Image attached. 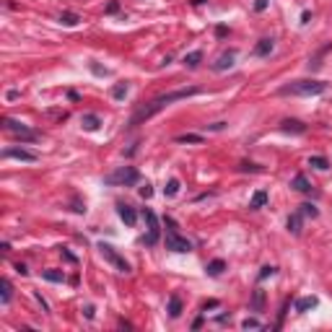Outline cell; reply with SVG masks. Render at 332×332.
<instances>
[{
  "label": "cell",
  "mask_w": 332,
  "mask_h": 332,
  "mask_svg": "<svg viewBox=\"0 0 332 332\" xmlns=\"http://www.w3.org/2000/svg\"><path fill=\"white\" fill-rule=\"evenodd\" d=\"M16 273H18V275H29V270H26V265H16Z\"/></svg>",
  "instance_id": "e575fe53"
},
{
  "label": "cell",
  "mask_w": 332,
  "mask_h": 332,
  "mask_svg": "<svg viewBox=\"0 0 332 332\" xmlns=\"http://www.w3.org/2000/svg\"><path fill=\"white\" fill-rule=\"evenodd\" d=\"M166 249H171V252H179V254H185V252H192V244L185 239V236H179L176 234V229H174V220L171 218H166Z\"/></svg>",
  "instance_id": "277c9868"
},
{
  "label": "cell",
  "mask_w": 332,
  "mask_h": 332,
  "mask_svg": "<svg viewBox=\"0 0 332 332\" xmlns=\"http://www.w3.org/2000/svg\"><path fill=\"white\" fill-rule=\"evenodd\" d=\"M120 11V3H117V0H115V3H109L106 6V13H117Z\"/></svg>",
  "instance_id": "836d02e7"
},
{
  "label": "cell",
  "mask_w": 332,
  "mask_h": 332,
  "mask_svg": "<svg viewBox=\"0 0 332 332\" xmlns=\"http://www.w3.org/2000/svg\"><path fill=\"white\" fill-rule=\"evenodd\" d=\"M117 213H120V218L125 220L127 226H135V220H138V213L132 210L130 205H117Z\"/></svg>",
  "instance_id": "8fae6325"
},
{
  "label": "cell",
  "mask_w": 332,
  "mask_h": 332,
  "mask_svg": "<svg viewBox=\"0 0 332 332\" xmlns=\"http://www.w3.org/2000/svg\"><path fill=\"white\" fill-rule=\"evenodd\" d=\"M81 16L78 13H70V11H65V13H60V24H65V26H76V24H81Z\"/></svg>",
  "instance_id": "d6986e66"
},
{
  "label": "cell",
  "mask_w": 332,
  "mask_h": 332,
  "mask_svg": "<svg viewBox=\"0 0 332 332\" xmlns=\"http://www.w3.org/2000/svg\"><path fill=\"white\" fill-rule=\"evenodd\" d=\"M288 231H291L293 236L301 234V213H293V215L288 218Z\"/></svg>",
  "instance_id": "7402d4cb"
},
{
  "label": "cell",
  "mask_w": 332,
  "mask_h": 332,
  "mask_svg": "<svg viewBox=\"0 0 332 332\" xmlns=\"http://www.w3.org/2000/svg\"><path fill=\"white\" fill-rule=\"evenodd\" d=\"M125 94H127V83H117V86L112 88V96H115V99H122Z\"/></svg>",
  "instance_id": "f1b7e54d"
},
{
  "label": "cell",
  "mask_w": 332,
  "mask_h": 332,
  "mask_svg": "<svg viewBox=\"0 0 332 332\" xmlns=\"http://www.w3.org/2000/svg\"><path fill=\"white\" fill-rule=\"evenodd\" d=\"M278 273V268H273V265H265V268L260 270V280H265V278H273Z\"/></svg>",
  "instance_id": "83f0119b"
},
{
  "label": "cell",
  "mask_w": 332,
  "mask_h": 332,
  "mask_svg": "<svg viewBox=\"0 0 332 332\" xmlns=\"http://www.w3.org/2000/svg\"><path fill=\"white\" fill-rule=\"evenodd\" d=\"M291 187H293V190H299V192H312V182H309L304 174H296V176H293Z\"/></svg>",
  "instance_id": "9a60e30c"
},
{
  "label": "cell",
  "mask_w": 332,
  "mask_h": 332,
  "mask_svg": "<svg viewBox=\"0 0 332 332\" xmlns=\"http://www.w3.org/2000/svg\"><path fill=\"white\" fill-rule=\"evenodd\" d=\"M140 179V174L135 166H120L115 169L112 174H106L104 176V185H112V187H130V185H135Z\"/></svg>",
  "instance_id": "3957f363"
},
{
  "label": "cell",
  "mask_w": 332,
  "mask_h": 332,
  "mask_svg": "<svg viewBox=\"0 0 332 332\" xmlns=\"http://www.w3.org/2000/svg\"><path fill=\"white\" fill-rule=\"evenodd\" d=\"M208 275H220V273H224L226 270V262L224 260H213V262H208Z\"/></svg>",
  "instance_id": "44dd1931"
},
{
  "label": "cell",
  "mask_w": 332,
  "mask_h": 332,
  "mask_svg": "<svg viewBox=\"0 0 332 332\" xmlns=\"http://www.w3.org/2000/svg\"><path fill=\"white\" fill-rule=\"evenodd\" d=\"M3 159H18V161L34 164V161H36V153H31V151H26V148H6V151H3Z\"/></svg>",
  "instance_id": "ba28073f"
},
{
  "label": "cell",
  "mask_w": 332,
  "mask_h": 332,
  "mask_svg": "<svg viewBox=\"0 0 332 332\" xmlns=\"http://www.w3.org/2000/svg\"><path fill=\"white\" fill-rule=\"evenodd\" d=\"M309 166H314V169H319V171H327V169H329V161H327L324 156H312V159H309Z\"/></svg>",
  "instance_id": "d4e9b609"
},
{
  "label": "cell",
  "mask_w": 332,
  "mask_h": 332,
  "mask_svg": "<svg viewBox=\"0 0 332 332\" xmlns=\"http://www.w3.org/2000/svg\"><path fill=\"white\" fill-rule=\"evenodd\" d=\"M3 127L11 132L13 138H21V140H36V138H39V132H34L29 125L16 122V120H11V117H3Z\"/></svg>",
  "instance_id": "5b68a950"
},
{
  "label": "cell",
  "mask_w": 332,
  "mask_h": 332,
  "mask_svg": "<svg viewBox=\"0 0 332 332\" xmlns=\"http://www.w3.org/2000/svg\"><path fill=\"white\" fill-rule=\"evenodd\" d=\"M151 195H153V187H151V185H143V187H140V197H145V200H148Z\"/></svg>",
  "instance_id": "1f68e13d"
},
{
  "label": "cell",
  "mask_w": 332,
  "mask_h": 332,
  "mask_svg": "<svg viewBox=\"0 0 332 332\" xmlns=\"http://www.w3.org/2000/svg\"><path fill=\"white\" fill-rule=\"evenodd\" d=\"M179 190H182L179 179H169L166 187H164V195H166V197H174V195H179Z\"/></svg>",
  "instance_id": "603a6c76"
},
{
  "label": "cell",
  "mask_w": 332,
  "mask_h": 332,
  "mask_svg": "<svg viewBox=\"0 0 332 332\" xmlns=\"http://www.w3.org/2000/svg\"><path fill=\"white\" fill-rule=\"evenodd\" d=\"M327 91L324 81H314V78H301V81H291L278 88L280 96H319Z\"/></svg>",
  "instance_id": "7a4b0ae2"
},
{
  "label": "cell",
  "mask_w": 332,
  "mask_h": 332,
  "mask_svg": "<svg viewBox=\"0 0 332 332\" xmlns=\"http://www.w3.org/2000/svg\"><path fill=\"white\" fill-rule=\"evenodd\" d=\"M182 314V301H179V296H171L169 299V317H179Z\"/></svg>",
  "instance_id": "ffe728a7"
},
{
  "label": "cell",
  "mask_w": 332,
  "mask_h": 332,
  "mask_svg": "<svg viewBox=\"0 0 332 332\" xmlns=\"http://www.w3.org/2000/svg\"><path fill=\"white\" fill-rule=\"evenodd\" d=\"M254 8H257V11H265V8H268V0H257Z\"/></svg>",
  "instance_id": "d590c367"
},
{
  "label": "cell",
  "mask_w": 332,
  "mask_h": 332,
  "mask_svg": "<svg viewBox=\"0 0 332 332\" xmlns=\"http://www.w3.org/2000/svg\"><path fill=\"white\" fill-rule=\"evenodd\" d=\"M273 47H275V42H273V39H260V42H257V47H254V55H257V57H265V55H270V52H273Z\"/></svg>",
  "instance_id": "4fadbf2b"
},
{
  "label": "cell",
  "mask_w": 332,
  "mask_h": 332,
  "mask_svg": "<svg viewBox=\"0 0 332 332\" xmlns=\"http://www.w3.org/2000/svg\"><path fill=\"white\" fill-rule=\"evenodd\" d=\"M11 296H13L11 280H8V278H3V280H0V301H3V304H8V301H11Z\"/></svg>",
  "instance_id": "e0dca14e"
},
{
  "label": "cell",
  "mask_w": 332,
  "mask_h": 332,
  "mask_svg": "<svg viewBox=\"0 0 332 332\" xmlns=\"http://www.w3.org/2000/svg\"><path fill=\"white\" fill-rule=\"evenodd\" d=\"M200 94V88H176V91H169V94H161V96H156V99H151V101H145L135 115L130 117V127H138V125H143V122H148L151 117H156L161 109H166L169 104H174V101H182V99H190V96H197Z\"/></svg>",
  "instance_id": "6da1fadb"
},
{
  "label": "cell",
  "mask_w": 332,
  "mask_h": 332,
  "mask_svg": "<svg viewBox=\"0 0 332 332\" xmlns=\"http://www.w3.org/2000/svg\"><path fill=\"white\" fill-rule=\"evenodd\" d=\"M174 140L176 143H203L205 138L203 135H195V132H185V135H176Z\"/></svg>",
  "instance_id": "cb8c5ba5"
},
{
  "label": "cell",
  "mask_w": 332,
  "mask_h": 332,
  "mask_svg": "<svg viewBox=\"0 0 332 332\" xmlns=\"http://www.w3.org/2000/svg\"><path fill=\"white\" fill-rule=\"evenodd\" d=\"M265 203H268V192H265V190H260V192H254V195H252L249 208H252V210H260Z\"/></svg>",
  "instance_id": "2e32d148"
},
{
  "label": "cell",
  "mask_w": 332,
  "mask_h": 332,
  "mask_svg": "<svg viewBox=\"0 0 332 332\" xmlns=\"http://www.w3.org/2000/svg\"><path fill=\"white\" fill-rule=\"evenodd\" d=\"M319 304V299L317 296H304V299H299L296 301V312L299 314H304V312H309V309H314Z\"/></svg>",
  "instance_id": "7c38bea8"
},
{
  "label": "cell",
  "mask_w": 332,
  "mask_h": 332,
  "mask_svg": "<svg viewBox=\"0 0 332 332\" xmlns=\"http://www.w3.org/2000/svg\"><path fill=\"white\" fill-rule=\"evenodd\" d=\"M301 215H312V218H317L319 210H317L314 205H309V203H306V205H301Z\"/></svg>",
  "instance_id": "f546056e"
},
{
  "label": "cell",
  "mask_w": 332,
  "mask_h": 332,
  "mask_svg": "<svg viewBox=\"0 0 332 332\" xmlns=\"http://www.w3.org/2000/svg\"><path fill=\"white\" fill-rule=\"evenodd\" d=\"M239 169H241V171H262V169H260V166H254V164H241Z\"/></svg>",
  "instance_id": "d6a6232c"
},
{
  "label": "cell",
  "mask_w": 332,
  "mask_h": 332,
  "mask_svg": "<svg viewBox=\"0 0 332 332\" xmlns=\"http://www.w3.org/2000/svg\"><path fill=\"white\" fill-rule=\"evenodd\" d=\"M200 60H203V52L200 50H192L190 55H185V65H187V68H197V65H200Z\"/></svg>",
  "instance_id": "ac0fdd59"
},
{
  "label": "cell",
  "mask_w": 332,
  "mask_h": 332,
  "mask_svg": "<svg viewBox=\"0 0 332 332\" xmlns=\"http://www.w3.org/2000/svg\"><path fill=\"white\" fill-rule=\"evenodd\" d=\"M99 252H101V257H104L106 262H112L120 273H130V270H132V268H130V262H127V260H125V257H122L112 244H99Z\"/></svg>",
  "instance_id": "8992f818"
},
{
  "label": "cell",
  "mask_w": 332,
  "mask_h": 332,
  "mask_svg": "<svg viewBox=\"0 0 332 332\" xmlns=\"http://www.w3.org/2000/svg\"><path fill=\"white\" fill-rule=\"evenodd\" d=\"M280 130H283V132H293V135H304L306 125L299 122V120H283V122H280Z\"/></svg>",
  "instance_id": "9c48e42d"
},
{
  "label": "cell",
  "mask_w": 332,
  "mask_h": 332,
  "mask_svg": "<svg viewBox=\"0 0 332 332\" xmlns=\"http://www.w3.org/2000/svg\"><path fill=\"white\" fill-rule=\"evenodd\" d=\"M234 57H236V52L234 50H229V52H224L215 62H213V70H226V68H231L234 65Z\"/></svg>",
  "instance_id": "30bf717a"
},
{
  "label": "cell",
  "mask_w": 332,
  "mask_h": 332,
  "mask_svg": "<svg viewBox=\"0 0 332 332\" xmlns=\"http://www.w3.org/2000/svg\"><path fill=\"white\" fill-rule=\"evenodd\" d=\"M42 278L44 280H52V283H62L65 280V275L60 270H42Z\"/></svg>",
  "instance_id": "484cf974"
},
{
  "label": "cell",
  "mask_w": 332,
  "mask_h": 332,
  "mask_svg": "<svg viewBox=\"0 0 332 332\" xmlns=\"http://www.w3.org/2000/svg\"><path fill=\"white\" fill-rule=\"evenodd\" d=\"M241 327H244V329H257V327H262V322L260 319H244Z\"/></svg>",
  "instance_id": "4dcf8cb0"
},
{
  "label": "cell",
  "mask_w": 332,
  "mask_h": 332,
  "mask_svg": "<svg viewBox=\"0 0 332 332\" xmlns=\"http://www.w3.org/2000/svg\"><path fill=\"white\" fill-rule=\"evenodd\" d=\"M143 218L148 220V236L143 239L148 247H153L159 241V236H161V226H159V218H156V213L153 210H143Z\"/></svg>",
  "instance_id": "52a82bcc"
},
{
  "label": "cell",
  "mask_w": 332,
  "mask_h": 332,
  "mask_svg": "<svg viewBox=\"0 0 332 332\" xmlns=\"http://www.w3.org/2000/svg\"><path fill=\"white\" fill-rule=\"evenodd\" d=\"M262 306H265V291H254V299H252V309L254 312H262Z\"/></svg>",
  "instance_id": "4316f807"
},
{
  "label": "cell",
  "mask_w": 332,
  "mask_h": 332,
  "mask_svg": "<svg viewBox=\"0 0 332 332\" xmlns=\"http://www.w3.org/2000/svg\"><path fill=\"white\" fill-rule=\"evenodd\" d=\"M81 125H83V130H88V132H96L99 125H101V120H99L96 115H83V117H81Z\"/></svg>",
  "instance_id": "5bb4252c"
}]
</instances>
